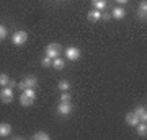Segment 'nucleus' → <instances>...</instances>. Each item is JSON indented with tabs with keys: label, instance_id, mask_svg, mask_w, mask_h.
<instances>
[{
	"label": "nucleus",
	"instance_id": "nucleus-5",
	"mask_svg": "<svg viewBox=\"0 0 147 140\" xmlns=\"http://www.w3.org/2000/svg\"><path fill=\"white\" fill-rule=\"evenodd\" d=\"M65 59L72 60V62L79 60L80 59V49L79 47H75V46H69L67 49H65Z\"/></svg>",
	"mask_w": 147,
	"mask_h": 140
},
{
	"label": "nucleus",
	"instance_id": "nucleus-20",
	"mask_svg": "<svg viewBox=\"0 0 147 140\" xmlns=\"http://www.w3.org/2000/svg\"><path fill=\"white\" fill-rule=\"evenodd\" d=\"M10 80H11V78L8 77L7 73H0V86H7Z\"/></svg>",
	"mask_w": 147,
	"mask_h": 140
},
{
	"label": "nucleus",
	"instance_id": "nucleus-14",
	"mask_svg": "<svg viewBox=\"0 0 147 140\" xmlns=\"http://www.w3.org/2000/svg\"><path fill=\"white\" fill-rule=\"evenodd\" d=\"M33 139L34 140H49L51 139V135L47 134V132H44V130H38L36 134L33 135Z\"/></svg>",
	"mask_w": 147,
	"mask_h": 140
},
{
	"label": "nucleus",
	"instance_id": "nucleus-1",
	"mask_svg": "<svg viewBox=\"0 0 147 140\" xmlns=\"http://www.w3.org/2000/svg\"><path fill=\"white\" fill-rule=\"evenodd\" d=\"M36 85H38V78L34 77V75H28V77H25L20 83H18V88H20L21 91H25V90H28V88H36Z\"/></svg>",
	"mask_w": 147,
	"mask_h": 140
},
{
	"label": "nucleus",
	"instance_id": "nucleus-10",
	"mask_svg": "<svg viewBox=\"0 0 147 140\" xmlns=\"http://www.w3.org/2000/svg\"><path fill=\"white\" fill-rule=\"evenodd\" d=\"M132 113L139 117V121H141V122H146V121H147V111H146V108H144V106H137Z\"/></svg>",
	"mask_w": 147,
	"mask_h": 140
},
{
	"label": "nucleus",
	"instance_id": "nucleus-24",
	"mask_svg": "<svg viewBox=\"0 0 147 140\" xmlns=\"http://www.w3.org/2000/svg\"><path fill=\"white\" fill-rule=\"evenodd\" d=\"M116 2H118V3H127L129 0H116Z\"/></svg>",
	"mask_w": 147,
	"mask_h": 140
},
{
	"label": "nucleus",
	"instance_id": "nucleus-11",
	"mask_svg": "<svg viewBox=\"0 0 147 140\" xmlns=\"http://www.w3.org/2000/svg\"><path fill=\"white\" fill-rule=\"evenodd\" d=\"M87 20L92 21V23H96V21L101 20V11L100 10H90L87 13Z\"/></svg>",
	"mask_w": 147,
	"mask_h": 140
},
{
	"label": "nucleus",
	"instance_id": "nucleus-13",
	"mask_svg": "<svg viewBox=\"0 0 147 140\" xmlns=\"http://www.w3.org/2000/svg\"><path fill=\"white\" fill-rule=\"evenodd\" d=\"M124 16H126V11H124L123 7H116L115 10L111 11V18H115V20H123Z\"/></svg>",
	"mask_w": 147,
	"mask_h": 140
},
{
	"label": "nucleus",
	"instance_id": "nucleus-7",
	"mask_svg": "<svg viewBox=\"0 0 147 140\" xmlns=\"http://www.w3.org/2000/svg\"><path fill=\"white\" fill-rule=\"evenodd\" d=\"M34 101H36V98L30 96V94L25 93V91L20 94V104L23 106V108H30V106H33V104H34Z\"/></svg>",
	"mask_w": 147,
	"mask_h": 140
},
{
	"label": "nucleus",
	"instance_id": "nucleus-4",
	"mask_svg": "<svg viewBox=\"0 0 147 140\" xmlns=\"http://www.w3.org/2000/svg\"><path fill=\"white\" fill-rule=\"evenodd\" d=\"M0 101L3 104H10L13 101V88L10 86H5V88L0 91Z\"/></svg>",
	"mask_w": 147,
	"mask_h": 140
},
{
	"label": "nucleus",
	"instance_id": "nucleus-3",
	"mask_svg": "<svg viewBox=\"0 0 147 140\" xmlns=\"http://www.w3.org/2000/svg\"><path fill=\"white\" fill-rule=\"evenodd\" d=\"M46 56L51 59H56L61 56V52H62V47H61V44H57V42H53V44H49V46L46 47Z\"/></svg>",
	"mask_w": 147,
	"mask_h": 140
},
{
	"label": "nucleus",
	"instance_id": "nucleus-6",
	"mask_svg": "<svg viewBox=\"0 0 147 140\" xmlns=\"http://www.w3.org/2000/svg\"><path fill=\"white\" fill-rule=\"evenodd\" d=\"M57 113L61 116L70 114V113H72V104H70V101H61V103L57 104Z\"/></svg>",
	"mask_w": 147,
	"mask_h": 140
},
{
	"label": "nucleus",
	"instance_id": "nucleus-17",
	"mask_svg": "<svg viewBox=\"0 0 147 140\" xmlns=\"http://www.w3.org/2000/svg\"><path fill=\"white\" fill-rule=\"evenodd\" d=\"M136 127H137V134L141 135V137H146V135H147V125H146V122H139Z\"/></svg>",
	"mask_w": 147,
	"mask_h": 140
},
{
	"label": "nucleus",
	"instance_id": "nucleus-22",
	"mask_svg": "<svg viewBox=\"0 0 147 140\" xmlns=\"http://www.w3.org/2000/svg\"><path fill=\"white\" fill-rule=\"evenodd\" d=\"M61 101H70V93L69 91H62L61 93Z\"/></svg>",
	"mask_w": 147,
	"mask_h": 140
},
{
	"label": "nucleus",
	"instance_id": "nucleus-19",
	"mask_svg": "<svg viewBox=\"0 0 147 140\" xmlns=\"http://www.w3.org/2000/svg\"><path fill=\"white\" fill-rule=\"evenodd\" d=\"M41 65H42L44 68L53 67V59H51V57H47V56H44V57L41 59Z\"/></svg>",
	"mask_w": 147,
	"mask_h": 140
},
{
	"label": "nucleus",
	"instance_id": "nucleus-9",
	"mask_svg": "<svg viewBox=\"0 0 147 140\" xmlns=\"http://www.w3.org/2000/svg\"><path fill=\"white\" fill-rule=\"evenodd\" d=\"M11 130L13 129L8 122H0V137H10Z\"/></svg>",
	"mask_w": 147,
	"mask_h": 140
},
{
	"label": "nucleus",
	"instance_id": "nucleus-23",
	"mask_svg": "<svg viewBox=\"0 0 147 140\" xmlns=\"http://www.w3.org/2000/svg\"><path fill=\"white\" fill-rule=\"evenodd\" d=\"M101 18L105 21H108V20H111V15H108V13H101Z\"/></svg>",
	"mask_w": 147,
	"mask_h": 140
},
{
	"label": "nucleus",
	"instance_id": "nucleus-18",
	"mask_svg": "<svg viewBox=\"0 0 147 140\" xmlns=\"http://www.w3.org/2000/svg\"><path fill=\"white\" fill-rule=\"evenodd\" d=\"M57 88L61 90V91H69V88H70V83H69L67 80H61V82L57 83Z\"/></svg>",
	"mask_w": 147,
	"mask_h": 140
},
{
	"label": "nucleus",
	"instance_id": "nucleus-2",
	"mask_svg": "<svg viewBox=\"0 0 147 140\" xmlns=\"http://www.w3.org/2000/svg\"><path fill=\"white\" fill-rule=\"evenodd\" d=\"M26 41H28V33L26 31L18 29V31L13 33V38H11L13 46H23V44H26Z\"/></svg>",
	"mask_w": 147,
	"mask_h": 140
},
{
	"label": "nucleus",
	"instance_id": "nucleus-8",
	"mask_svg": "<svg viewBox=\"0 0 147 140\" xmlns=\"http://www.w3.org/2000/svg\"><path fill=\"white\" fill-rule=\"evenodd\" d=\"M137 18L141 21H146V18H147V2L146 0H142L139 3V7H137Z\"/></svg>",
	"mask_w": 147,
	"mask_h": 140
},
{
	"label": "nucleus",
	"instance_id": "nucleus-21",
	"mask_svg": "<svg viewBox=\"0 0 147 140\" xmlns=\"http://www.w3.org/2000/svg\"><path fill=\"white\" fill-rule=\"evenodd\" d=\"M7 38V28L3 25H0V41H3Z\"/></svg>",
	"mask_w": 147,
	"mask_h": 140
},
{
	"label": "nucleus",
	"instance_id": "nucleus-15",
	"mask_svg": "<svg viewBox=\"0 0 147 140\" xmlns=\"http://www.w3.org/2000/svg\"><path fill=\"white\" fill-rule=\"evenodd\" d=\"M53 67L56 68V70H62V68L65 67V62H64V59H61V57L53 59Z\"/></svg>",
	"mask_w": 147,
	"mask_h": 140
},
{
	"label": "nucleus",
	"instance_id": "nucleus-16",
	"mask_svg": "<svg viewBox=\"0 0 147 140\" xmlns=\"http://www.w3.org/2000/svg\"><path fill=\"white\" fill-rule=\"evenodd\" d=\"M92 3H93L95 10H105L106 8V0H92Z\"/></svg>",
	"mask_w": 147,
	"mask_h": 140
},
{
	"label": "nucleus",
	"instance_id": "nucleus-12",
	"mask_svg": "<svg viewBox=\"0 0 147 140\" xmlns=\"http://www.w3.org/2000/svg\"><path fill=\"white\" fill-rule=\"evenodd\" d=\"M124 121H126L127 125H132V127H136V125L141 122V121H139V117H137L134 113H127V114H126V119H124Z\"/></svg>",
	"mask_w": 147,
	"mask_h": 140
}]
</instances>
